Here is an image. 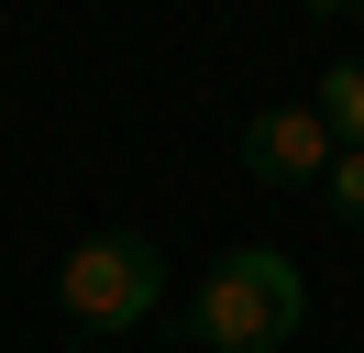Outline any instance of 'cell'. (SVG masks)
Wrapping results in <instances>:
<instances>
[{
	"label": "cell",
	"instance_id": "1",
	"mask_svg": "<svg viewBox=\"0 0 364 353\" xmlns=\"http://www.w3.org/2000/svg\"><path fill=\"white\" fill-rule=\"evenodd\" d=\"M188 353H276L298 320H309V287L276 243H232L199 287H188Z\"/></svg>",
	"mask_w": 364,
	"mask_h": 353
},
{
	"label": "cell",
	"instance_id": "2",
	"mask_svg": "<svg viewBox=\"0 0 364 353\" xmlns=\"http://www.w3.org/2000/svg\"><path fill=\"white\" fill-rule=\"evenodd\" d=\"M55 309H67L89 342H122L166 309V243L155 232H89L67 265H55Z\"/></svg>",
	"mask_w": 364,
	"mask_h": 353
},
{
	"label": "cell",
	"instance_id": "3",
	"mask_svg": "<svg viewBox=\"0 0 364 353\" xmlns=\"http://www.w3.org/2000/svg\"><path fill=\"white\" fill-rule=\"evenodd\" d=\"M331 132H320V110L309 100H287V110H254L243 122V166L265 176V188H320V176H331Z\"/></svg>",
	"mask_w": 364,
	"mask_h": 353
},
{
	"label": "cell",
	"instance_id": "4",
	"mask_svg": "<svg viewBox=\"0 0 364 353\" xmlns=\"http://www.w3.org/2000/svg\"><path fill=\"white\" fill-rule=\"evenodd\" d=\"M309 110H320V132H331L342 154H364V56H342L331 78H320V100H309Z\"/></svg>",
	"mask_w": 364,
	"mask_h": 353
},
{
	"label": "cell",
	"instance_id": "5",
	"mask_svg": "<svg viewBox=\"0 0 364 353\" xmlns=\"http://www.w3.org/2000/svg\"><path fill=\"white\" fill-rule=\"evenodd\" d=\"M320 210H331V221H364V154H331V176H320Z\"/></svg>",
	"mask_w": 364,
	"mask_h": 353
}]
</instances>
